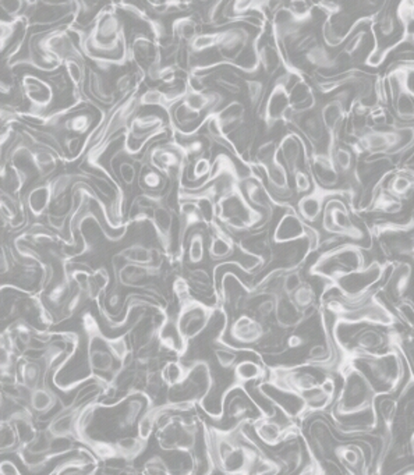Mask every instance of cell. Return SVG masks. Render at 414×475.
Returning a JSON list of instances; mask_svg holds the SVG:
<instances>
[{
  "instance_id": "cell-26",
  "label": "cell",
  "mask_w": 414,
  "mask_h": 475,
  "mask_svg": "<svg viewBox=\"0 0 414 475\" xmlns=\"http://www.w3.org/2000/svg\"><path fill=\"white\" fill-rule=\"evenodd\" d=\"M119 173H120L122 180L126 184H133V182L136 180V176H137V170H136L134 163L129 162V160H125L119 165Z\"/></svg>"
},
{
  "instance_id": "cell-19",
  "label": "cell",
  "mask_w": 414,
  "mask_h": 475,
  "mask_svg": "<svg viewBox=\"0 0 414 475\" xmlns=\"http://www.w3.org/2000/svg\"><path fill=\"white\" fill-rule=\"evenodd\" d=\"M234 374H236V378L240 382H247V380H257L258 377H261L263 370L255 363L243 361V363L237 364V367L234 370Z\"/></svg>"
},
{
  "instance_id": "cell-2",
  "label": "cell",
  "mask_w": 414,
  "mask_h": 475,
  "mask_svg": "<svg viewBox=\"0 0 414 475\" xmlns=\"http://www.w3.org/2000/svg\"><path fill=\"white\" fill-rule=\"evenodd\" d=\"M171 130L169 120L159 113H138L126 131L123 152L129 156L138 155L146 143L154 139L165 136Z\"/></svg>"
},
{
  "instance_id": "cell-10",
  "label": "cell",
  "mask_w": 414,
  "mask_h": 475,
  "mask_svg": "<svg viewBox=\"0 0 414 475\" xmlns=\"http://www.w3.org/2000/svg\"><path fill=\"white\" fill-rule=\"evenodd\" d=\"M171 33L176 42L187 45L200 34V23L192 14L179 16L172 21Z\"/></svg>"
},
{
  "instance_id": "cell-20",
  "label": "cell",
  "mask_w": 414,
  "mask_h": 475,
  "mask_svg": "<svg viewBox=\"0 0 414 475\" xmlns=\"http://www.w3.org/2000/svg\"><path fill=\"white\" fill-rule=\"evenodd\" d=\"M31 406L37 411H47L50 410L52 406H54V394L49 393L45 389H38L33 393L31 399Z\"/></svg>"
},
{
  "instance_id": "cell-25",
  "label": "cell",
  "mask_w": 414,
  "mask_h": 475,
  "mask_svg": "<svg viewBox=\"0 0 414 475\" xmlns=\"http://www.w3.org/2000/svg\"><path fill=\"white\" fill-rule=\"evenodd\" d=\"M230 251H231V244L229 240L224 238H215L209 247V252L214 257H226L229 255Z\"/></svg>"
},
{
  "instance_id": "cell-21",
  "label": "cell",
  "mask_w": 414,
  "mask_h": 475,
  "mask_svg": "<svg viewBox=\"0 0 414 475\" xmlns=\"http://www.w3.org/2000/svg\"><path fill=\"white\" fill-rule=\"evenodd\" d=\"M139 99H141L142 106H159L161 109L165 110L166 95H165V91H162L159 88H149V90L144 91L139 95Z\"/></svg>"
},
{
  "instance_id": "cell-29",
  "label": "cell",
  "mask_w": 414,
  "mask_h": 475,
  "mask_svg": "<svg viewBox=\"0 0 414 475\" xmlns=\"http://www.w3.org/2000/svg\"><path fill=\"white\" fill-rule=\"evenodd\" d=\"M294 186H296V190L299 192H309L311 190V179L309 176V173H306L304 170H297L294 175Z\"/></svg>"
},
{
  "instance_id": "cell-27",
  "label": "cell",
  "mask_w": 414,
  "mask_h": 475,
  "mask_svg": "<svg viewBox=\"0 0 414 475\" xmlns=\"http://www.w3.org/2000/svg\"><path fill=\"white\" fill-rule=\"evenodd\" d=\"M388 52H389V48H385V47L379 48V47L375 45V48L372 49V50L368 53L367 60H366L367 66L374 67V69H375V67H379V66L382 64V61L385 60Z\"/></svg>"
},
{
  "instance_id": "cell-15",
  "label": "cell",
  "mask_w": 414,
  "mask_h": 475,
  "mask_svg": "<svg viewBox=\"0 0 414 475\" xmlns=\"http://www.w3.org/2000/svg\"><path fill=\"white\" fill-rule=\"evenodd\" d=\"M243 91L246 93V98L253 109H258L263 105L265 98V84L261 80H244Z\"/></svg>"
},
{
  "instance_id": "cell-30",
  "label": "cell",
  "mask_w": 414,
  "mask_h": 475,
  "mask_svg": "<svg viewBox=\"0 0 414 475\" xmlns=\"http://www.w3.org/2000/svg\"><path fill=\"white\" fill-rule=\"evenodd\" d=\"M403 23V31H405V37L410 41L414 40V16H410L409 18H406Z\"/></svg>"
},
{
  "instance_id": "cell-11",
  "label": "cell",
  "mask_w": 414,
  "mask_h": 475,
  "mask_svg": "<svg viewBox=\"0 0 414 475\" xmlns=\"http://www.w3.org/2000/svg\"><path fill=\"white\" fill-rule=\"evenodd\" d=\"M59 160H62V159L53 151L33 143V149H31L33 168L37 169L38 173L42 177H47L49 175H52L56 170V168L59 165Z\"/></svg>"
},
{
  "instance_id": "cell-5",
  "label": "cell",
  "mask_w": 414,
  "mask_h": 475,
  "mask_svg": "<svg viewBox=\"0 0 414 475\" xmlns=\"http://www.w3.org/2000/svg\"><path fill=\"white\" fill-rule=\"evenodd\" d=\"M86 91L92 100L109 107L119 100V96L115 90V84H112L105 76V73L96 67L88 69Z\"/></svg>"
},
{
  "instance_id": "cell-28",
  "label": "cell",
  "mask_w": 414,
  "mask_h": 475,
  "mask_svg": "<svg viewBox=\"0 0 414 475\" xmlns=\"http://www.w3.org/2000/svg\"><path fill=\"white\" fill-rule=\"evenodd\" d=\"M204 255V242L201 236H195L190 242V261L198 264Z\"/></svg>"
},
{
  "instance_id": "cell-4",
  "label": "cell",
  "mask_w": 414,
  "mask_h": 475,
  "mask_svg": "<svg viewBox=\"0 0 414 475\" xmlns=\"http://www.w3.org/2000/svg\"><path fill=\"white\" fill-rule=\"evenodd\" d=\"M130 63L144 77L146 73L163 63L162 50L154 37L145 34H136L130 42Z\"/></svg>"
},
{
  "instance_id": "cell-32",
  "label": "cell",
  "mask_w": 414,
  "mask_h": 475,
  "mask_svg": "<svg viewBox=\"0 0 414 475\" xmlns=\"http://www.w3.org/2000/svg\"><path fill=\"white\" fill-rule=\"evenodd\" d=\"M384 0H363L364 4H367L369 7H375V6H379Z\"/></svg>"
},
{
  "instance_id": "cell-31",
  "label": "cell",
  "mask_w": 414,
  "mask_h": 475,
  "mask_svg": "<svg viewBox=\"0 0 414 475\" xmlns=\"http://www.w3.org/2000/svg\"><path fill=\"white\" fill-rule=\"evenodd\" d=\"M1 474H18V470L14 467L13 463L3 462V464H1Z\"/></svg>"
},
{
  "instance_id": "cell-24",
  "label": "cell",
  "mask_w": 414,
  "mask_h": 475,
  "mask_svg": "<svg viewBox=\"0 0 414 475\" xmlns=\"http://www.w3.org/2000/svg\"><path fill=\"white\" fill-rule=\"evenodd\" d=\"M378 30L382 37H391L396 30V18L392 14H384L378 21Z\"/></svg>"
},
{
  "instance_id": "cell-23",
  "label": "cell",
  "mask_w": 414,
  "mask_h": 475,
  "mask_svg": "<svg viewBox=\"0 0 414 475\" xmlns=\"http://www.w3.org/2000/svg\"><path fill=\"white\" fill-rule=\"evenodd\" d=\"M214 170V165L211 163V160L205 156H200L194 160V165H192V175H194V179L195 180H201L207 176H209Z\"/></svg>"
},
{
  "instance_id": "cell-1",
  "label": "cell",
  "mask_w": 414,
  "mask_h": 475,
  "mask_svg": "<svg viewBox=\"0 0 414 475\" xmlns=\"http://www.w3.org/2000/svg\"><path fill=\"white\" fill-rule=\"evenodd\" d=\"M80 47L96 69L106 73L113 67H125L130 63V44L126 35L125 21L113 4L98 10L88 30L79 28Z\"/></svg>"
},
{
  "instance_id": "cell-16",
  "label": "cell",
  "mask_w": 414,
  "mask_h": 475,
  "mask_svg": "<svg viewBox=\"0 0 414 475\" xmlns=\"http://www.w3.org/2000/svg\"><path fill=\"white\" fill-rule=\"evenodd\" d=\"M322 209V198L320 195L310 194L300 199L299 211L306 221H316Z\"/></svg>"
},
{
  "instance_id": "cell-12",
  "label": "cell",
  "mask_w": 414,
  "mask_h": 475,
  "mask_svg": "<svg viewBox=\"0 0 414 475\" xmlns=\"http://www.w3.org/2000/svg\"><path fill=\"white\" fill-rule=\"evenodd\" d=\"M322 120H323V124L328 130L329 134H333L342 120H343V105L340 100H332V102H328L326 105H323L321 110Z\"/></svg>"
},
{
  "instance_id": "cell-9",
  "label": "cell",
  "mask_w": 414,
  "mask_h": 475,
  "mask_svg": "<svg viewBox=\"0 0 414 475\" xmlns=\"http://www.w3.org/2000/svg\"><path fill=\"white\" fill-rule=\"evenodd\" d=\"M218 120L221 122L224 130L231 134L237 129H240L243 124H246V106L241 100H230L228 103H224L217 112H215Z\"/></svg>"
},
{
  "instance_id": "cell-18",
  "label": "cell",
  "mask_w": 414,
  "mask_h": 475,
  "mask_svg": "<svg viewBox=\"0 0 414 475\" xmlns=\"http://www.w3.org/2000/svg\"><path fill=\"white\" fill-rule=\"evenodd\" d=\"M395 106H396V113L402 120L405 122L413 120L414 94L410 93L409 88L403 91L398 98H395Z\"/></svg>"
},
{
  "instance_id": "cell-22",
  "label": "cell",
  "mask_w": 414,
  "mask_h": 475,
  "mask_svg": "<svg viewBox=\"0 0 414 475\" xmlns=\"http://www.w3.org/2000/svg\"><path fill=\"white\" fill-rule=\"evenodd\" d=\"M0 6L8 18L20 17L28 10L25 0H0Z\"/></svg>"
},
{
  "instance_id": "cell-13",
  "label": "cell",
  "mask_w": 414,
  "mask_h": 475,
  "mask_svg": "<svg viewBox=\"0 0 414 475\" xmlns=\"http://www.w3.org/2000/svg\"><path fill=\"white\" fill-rule=\"evenodd\" d=\"M165 180L166 176L163 173H161L159 170L144 162L138 175V182L141 187H144L146 191L161 190L165 186Z\"/></svg>"
},
{
  "instance_id": "cell-6",
  "label": "cell",
  "mask_w": 414,
  "mask_h": 475,
  "mask_svg": "<svg viewBox=\"0 0 414 475\" xmlns=\"http://www.w3.org/2000/svg\"><path fill=\"white\" fill-rule=\"evenodd\" d=\"M303 155H306V146L299 134L289 133L280 140L279 159L292 175L300 170V162L303 159Z\"/></svg>"
},
{
  "instance_id": "cell-14",
  "label": "cell",
  "mask_w": 414,
  "mask_h": 475,
  "mask_svg": "<svg viewBox=\"0 0 414 475\" xmlns=\"http://www.w3.org/2000/svg\"><path fill=\"white\" fill-rule=\"evenodd\" d=\"M219 37H221V31L200 33L190 44H187V48L192 53V56L201 54L211 49H217L218 42H219Z\"/></svg>"
},
{
  "instance_id": "cell-7",
  "label": "cell",
  "mask_w": 414,
  "mask_h": 475,
  "mask_svg": "<svg viewBox=\"0 0 414 475\" xmlns=\"http://www.w3.org/2000/svg\"><path fill=\"white\" fill-rule=\"evenodd\" d=\"M238 73L240 71L233 69L231 66L224 64L204 77H212L211 81L218 90L231 95H238L243 93L244 88V78Z\"/></svg>"
},
{
  "instance_id": "cell-3",
  "label": "cell",
  "mask_w": 414,
  "mask_h": 475,
  "mask_svg": "<svg viewBox=\"0 0 414 475\" xmlns=\"http://www.w3.org/2000/svg\"><path fill=\"white\" fill-rule=\"evenodd\" d=\"M18 86L23 99L30 103V110L23 113V122L34 123L38 117L50 112L49 109L54 102L56 90L47 78L28 73L20 78Z\"/></svg>"
},
{
  "instance_id": "cell-8",
  "label": "cell",
  "mask_w": 414,
  "mask_h": 475,
  "mask_svg": "<svg viewBox=\"0 0 414 475\" xmlns=\"http://www.w3.org/2000/svg\"><path fill=\"white\" fill-rule=\"evenodd\" d=\"M95 115L83 110V107L74 110L70 113L59 126L56 133H64V134H73V136H86L90 134L92 129L95 127Z\"/></svg>"
},
{
  "instance_id": "cell-17",
  "label": "cell",
  "mask_w": 414,
  "mask_h": 475,
  "mask_svg": "<svg viewBox=\"0 0 414 475\" xmlns=\"http://www.w3.org/2000/svg\"><path fill=\"white\" fill-rule=\"evenodd\" d=\"M277 155H279V143H275L274 140H271V141L261 143L257 148L254 159H255L257 166H260L261 169H265L272 162H275L277 159Z\"/></svg>"
},
{
  "instance_id": "cell-33",
  "label": "cell",
  "mask_w": 414,
  "mask_h": 475,
  "mask_svg": "<svg viewBox=\"0 0 414 475\" xmlns=\"http://www.w3.org/2000/svg\"><path fill=\"white\" fill-rule=\"evenodd\" d=\"M40 1H41V0H25L28 10H30V8H33V7H35V6H37Z\"/></svg>"
}]
</instances>
